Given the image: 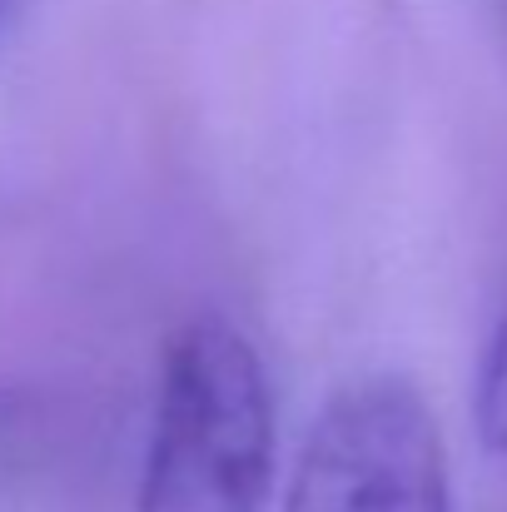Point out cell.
Wrapping results in <instances>:
<instances>
[{"instance_id":"cell-1","label":"cell","mask_w":507,"mask_h":512,"mask_svg":"<svg viewBox=\"0 0 507 512\" xmlns=\"http://www.w3.org/2000/svg\"><path fill=\"white\" fill-rule=\"evenodd\" d=\"M274 393L259 348L219 314L165 343L135 512H269Z\"/></svg>"},{"instance_id":"cell-2","label":"cell","mask_w":507,"mask_h":512,"mask_svg":"<svg viewBox=\"0 0 507 512\" xmlns=\"http://www.w3.org/2000/svg\"><path fill=\"white\" fill-rule=\"evenodd\" d=\"M284 512H453L448 448L413 378L363 373L309 423Z\"/></svg>"},{"instance_id":"cell-3","label":"cell","mask_w":507,"mask_h":512,"mask_svg":"<svg viewBox=\"0 0 507 512\" xmlns=\"http://www.w3.org/2000/svg\"><path fill=\"white\" fill-rule=\"evenodd\" d=\"M473 418L483 433V448L507 463V314L488 334L483 363H478V388H473Z\"/></svg>"},{"instance_id":"cell-4","label":"cell","mask_w":507,"mask_h":512,"mask_svg":"<svg viewBox=\"0 0 507 512\" xmlns=\"http://www.w3.org/2000/svg\"><path fill=\"white\" fill-rule=\"evenodd\" d=\"M5 10H10V0H0V25H5Z\"/></svg>"}]
</instances>
